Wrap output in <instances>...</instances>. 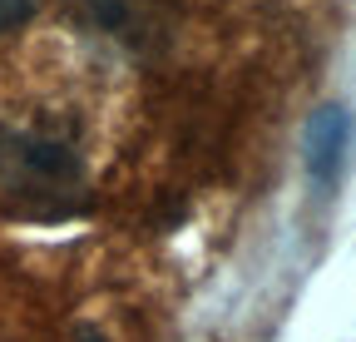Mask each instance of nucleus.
I'll return each mask as SVG.
<instances>
[{
    "instance_id": "3",
    "label": "nucleus",
    "mask_w": 356,
    "mask_h": 342,
    "mask_svg": "<svg viewBox=\"0 0 356 342\" xmlns=\"http://www.w3.org/2000/svg\"><path fill=\"white\" fill-rule=\"evenodd\" d=\"M35 6H40V0H0V35L20 30V25L35 15Z\"/></svg>"
},
{
    "instance_id": "1",
    "label": "nucleus",
    "mask_w": 356,
    "mask_h": 342,
    "mask_svg": "<svg viewBox=\"0 0 356 342\" xmlns=\"http://www.w3.org/2000/svg\"><path fill=\"white\" fill-rule=\"evenodd\" d=\"M84 194L79 159L40 134L0 130V203L20 213H70Z\"/></svg>"
},
{
    "instance_id": "2",
    "label": "nucleus",
    "mask_w": 356,
    "mask_h": 342,
    "mask_svg": "<svg viewBox=\"0 0 356 342\" xmlns=\"http://www.w3.org/2000/svg\"><path fill=\"white\" fill-rule=\"evenodd\" d=\"M341 149H346V109L327 104L307 130V169L317 184H332L337 179V164H341Z\"/></svg>"
}]
</instances>
